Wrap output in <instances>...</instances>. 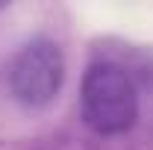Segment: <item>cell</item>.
<instances>
[{"label": "cell", "mask_w": 153, "mask_h": 150, "mask_svg": "<svg viewBox=\"0 0 153 150\" xmlns=\"http://www.w3.org/2000/svg\"><path fill=\"white\" fill-rule=\"evenodd\" d=\"M3 6H6V3H0V9H3Z\"/></svg>", "instance_id": "3957f363"}, {"label": "cell", "mask_w": 153, "mask_h": 150, "mask_svg": "<svg viewBox=\"0 0 153 150\" xmlns=\"http://www.w3.org/2000/svg\"><path fill=\"white\" fill-rule=\"evenodd\" d=\"M141 112L133 76L115 62H94L82 74L79 115L94 135H124L135 127Z\"/></svg>", "instance_id": "6da1fadb"}, {"label": "cell", "mask_w": 153, "mask_h": 150, "mask_svg": "<svg viewBox=\"0 0 153 150\" xmlns=\"http://www.w3.org/2000/svg\"><path fill=\"white\" fill-rule=\"evenodd\" d=\"M65 82V56L56 41L30 38L12 53L6 65L9 94L27 109H44L56 100Z\"/></svg>", "instance_id": "7a4b0ae2"}]
</instances>
